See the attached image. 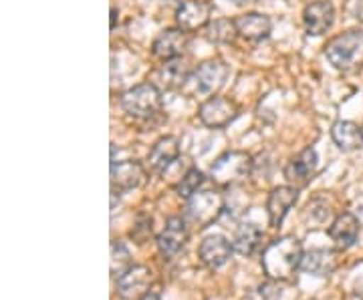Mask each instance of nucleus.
<instances>
[{
  "instance_id": "1",
  "label": "nucleus",
  "mask_w": 363,
  "mask_h": 300,
  "mask_svg": "<svg viewBox=\"0 0 363 300\" xmlns=\"http://www.w3.org/2000/svg\"><path fill=\"white\" fill-rule=\"evenodd\" d=\"M303 254L305 252H303V246L297 238L283 236V238L272 240L271 244L262 250L260 266H262L267 278L277 280V282H286L301 268Z\"/></svg>"
},
{
  "instance_id": "2",
  "label": "nucleus",
  "mask_w": 363,
  "mask_h": 300,
  "mask_svg": "<svg viewBox=\"0 0 363 300\" xmlns=\"http://www.w3.org/2000/svg\"><path fill=\"white\" fill-rule=\"evenodd\" d=\"M325 57L339 71H355L363 67V30H347L329 40Z\"/></svg>"
},
{
  "instance_id": "3",
  "label": "nucleus",
  "mask_w": 363,
  "mask_h": 300,
  "mask_svg": "<svg viewBox=\"0 0 363 300\" xmlns=\"http://www.w3.org/2000/svg\"><path fill=\"white\" fill-rule=\"evenodd\" d=\"M121 107L125 113L135 119L156 117L162 109V91L154 83H142L135 85L121 95Z\"/></svg>"
},
{
  "instance_id": "4",
  "label": "nucleus",
  "mask_w": 363,
  "mask_h": 300,
  "mask_svg": "<svg viewBox=\"0 0 363 300\" xmlns=\"http://www.w3.org/2000/svg\"><path fill=\"white\" fill-rule=\"evenodd\" d=\"M250 171H252V157L245 151H228L212 163L210 178L222 188H233L236 183L245 182Z\"/></svg>"
},
{
  "instance_id": "5",
  "label": "nucleus",
  "mask_w": 363,
  "mask_h": 300,
  "mask_svg": "<svg viewBox=\"0 0 363 300\" xmlns=\"http://www.w3.org/2000/svg\"><path fill=\"white\" fill-rule=\"evenodd\" d=\"M224 208H226V202L220 192L202 190V192H196L194 196L188 197L186 216L198 228H208L210 224H214L220 218Z\"/></svg>"
},
{
  "instance_id": "6",
  "label": "nucleus",
  "mask_w": 363,
  "mask_h": 300,
  "mask_svg": "<svg viewBox=\"0 0 363 300\" xmlns=\"http://www.w3.org/2000/svg\"><path fill=\"white\" fill-rule=\"evenodd\" d=\"M188 224L184 218L180 216H172L166 226H164V230H162V234L156 238V244L157 250H160V254H162V258H166V260H174L178 254L184 252L186 248V244H188Z\"/></svg>"
},
{
  "instance_id": "7",
  "label": "nucleus",
  "mask_w": 363,
  "mask_h": 300,
  "mask_svg": "<svg viewBox=\"0 0 363 300\" xmlns=\"http://www.w3.org/2000/svg\"><path fill=\"white\" fill-rule=\"evenodd\" d=\"M236 115H238V107L234 105V101L226 97H218V95L210 97L198 109V117L210 129H222L230 125Z\"/></svg>"
},
{
  "instance_id": "8",
  "label": "nucleus",
  "mask_w": 363,
  "mask_h": 300,
  "mask_svg": "<svg viewBox=\"0 0 363 300\" xmlns=\"http://www.w3.org/2000/svg\"><path fill=\"white\" fill-rule=\"evenodd\" d=\"M117 294L125 300H140L150 292L152 284V270L142 264H131L123 275L117 276Z\"/></svg>"
},
{
  "instance_id": "9",
  "label": "nucleus",
  "mask_w": 363,
  "mask_h": 300,
  "mask_svg": "<svg viewBox=\"0 0 363 300\" xmlns=\"http://www.w3.org/2000/svg\"><path fill=\"white\" fill-rule=\"evenodd\" d=\"M317 166H319L317 151L313 147H307L298 156L289 159V163L285 166V180L289 182V185L305 188L313 180V175L317 173Z\"/></svg>"
},
{
  "instance_id": "10",
  "label": "nucleus",
  "mask_w": 363,
  "mask_h": 300,
  "mask_svg": "<svg viewBox=\"0 0 363 300\" xmlns=\"http://www.w3.org/2000/svg\"><path fill=\"white\" fill-rule=\"evenodd\" d=\"M333 23H335V8L329 0H315L303 11V25L307 35L311 37H321L329 33Z\"/></svg>"
},
{
  "instance_id": "11",
  "label": "nucleus",
  "mask_w": 363,
  "mask_h": 300,
  "mask_svg": "<svg viewBox=\"0 0 363 300\" xmlns=\"http://www.w3.org/2000/svg\"><path fill=\"white\" fill-rule=\"evenodd\" d=\"M297 200L298 188H295V185H279L272 190L269 194V200H267V214H269L271 228H279L283 224L286 214L297 204Z\"/></svg>"
},
{
  "instance_id": "12",
  "label": "nucleus",
  "mask_w": 363,
  "mask_h": 300,
  "mask_svg": "<svg viewBox=\"0 0 363 300\" xmlns=\"http://www.w3.org/2000/svg\"><path fill=\"white\" fill-rule=\"evenodd\" d=\"M147 173L143 170V166L135 159L128 161H111V188L116 192H128L135 190L145 183Z\"/></svg>"
},
{
  "instance_id": "13",
  "label": "nucleus",
  "mask_w": 363,
  "mask_h": 300,
  "mask_svg": "<svg viewBox=\"0 0 363 300\" xmlns=\"http://www.w3.org/2000/svg\"><path fill=\"white\" fill-rule=\"evenodd\" d=\"M233 252V242H228V240L220 234L206 236V238L202 240V244H200V250H198L200 260H202V264H204L206 268H210V270H218V268H222L226 262L230 260Z\"/></svg>"
},
{
  "instance_id": "14",
  "label": "nucleus",
  "mask_w": 363,
  "mask_h": 300,
  "mask_svg": "<svg viewBox=\"0 0 363 300\" xmlns=\"http://www.w3.org/2000/svg\"><path fill=\"white\" fill-rule=\"evenodd\" d=\"M192 77H194L196 91L202 95H214L224 87L228 79V67L222 61H206L196 69Z\"/></svg>"
},
{
  "instance_id": "15",
  "label": "nucleus",
  "mask_w": 363,
  "mask_h": 300,
  "mask_svg": "<svg viewBox=\"0 0 363 300\" xmlns=\"http://www.w3.org/2000/svg\"><path fill=\"white\" fill-rule=\"evenodd\" d=\"M190 42V37L186 30L182 28H168V30H162L154 39L152 45V52L154 57L162 59V61H172V59H178L184 57V51Z\"/></svg>"
},
{
  "instance_id": "16",
  "label": "nucleus",
  "mask_w": 363,
  "mask_h": 300,
  "mask_svg": "<svg viewBox=\"0 0 363 300\" xmlns=\"http://www.w3.org/2000/svg\"><path fill=\"white\" fill-rule=\"evenodd\" d=\"M176 23L186 33L204 30L210 25V6L202 0H186L176 11Z\"/></svg>"
},
{
  "instance_id": "17",
  "label": "nucleus",
  "mask_w": 363,
  "mask_h": 300,
  "mask_svg": "<svg viewBox=\"0 0 363 300\" xmlns=\"http://www.w3.org/2000/svg\"><path fill=\"white\" fill-rule=\"evenodd\" d=\"M339 266V254L329 248H313L303 254L301 270L313 276H331Z\"/></svg>"
},
{
  "instance_id": "18",
  "label": "nucleus",
  "mask_w": 363,
  "mask_h": 300,
  "mask_svg": "<svg viewBox=\"0 0 363 300\" xmlns=\"http://www.w3.org/2000/svg\"><path fill=\"white\" fill-rule=\"evenodd\" d=\"M329 236L335 242L339 250L351 248L357 242L359 236V220L351 214V212H343L329 226Z\"/></svg>"
},
{
  "instance_id": "19",
  "label": "nucleus",
  "mask_w": 363,
  "mask_h": 300,
  "mask_svg": "<svg viewBox=\"0 0 363 300\" xmlns=\"http://www.w3.org/2000/svg\"><path fill=\"white\" fill-rule=\"evenodd\" d=\"M180 157V142L176 137H162L147 154V166L150 171L162 173L172 161Z\"/></svg>"
},
{
  "instance_id": "20",
  "label": "nucleus",
  "mask_w": 363,
  "mask_h": 300,
  "mask_svg": "<svg viewBox=\"0 0 363 300\" xmlns=\"http://www.w3.org/2000/svg\"><path fill=\"white\" fill-rule=\"evenodd\" d=\"M234 25H236V30H238V37L252 40V42L267 39L271 35V18L264 16V14H242V16L234 18Z\"/></svg>"
},
{
  "instance_id": "21",
  "label": "nucleus",
  "mask_w": 363,
  "mask_h": 300,
  "mask_svg": "<svg viewBox=\"0 0 363 300\" xmlns=\"http://www.w3.org/2000/svg\"><path fill=\"white\" fill-rule=\"evenodd\" d=\"M188 79H190V67H188L184 57L172 59V61H164V65L156 71V81H160L157 85L166 87V89L182 87Z\"/></svg>"
},
{
  "instance_id": "22",
  "label": "nucleus",
  "mask_w": 363,
  "mask_h": 300,
  "mask_svg": "<svg viewBox=\"0 0 363 300\" xmlns=\"http://www.w3.org/2000/svg\"><path fill=\"white\" fill-rule=\"evenodd\" d=\"M331 139L341 151H355L363 144V129L353 121H337L331 127Z\"/></svg>"
},
{
  "instance_id": "23",
  "label": "nucleus",
  "mask_w": 363,
  "mask_h": 300,
  "mask_svg": "<svg viewBox=\"0 0 363 300\" xmlns=\"http://www.w3.org/2000/svg\"><path fill=\"white\" fill-rule=\"evenodd\" d=\"M260 242H262V230H260L257 224L248 222L242 224L236 234H234V250L240 254V256H252L257 250H259Z\"/></svg>"
},
{
  "instance_id": "24",
  "label": "nucleus",
  "mask_w": 363,
  "mask_h": 300,
  "mask_svg": "<svg viewBox=\"0 0 363 300\" xmlns=\"http://www.w3.org/2000/svg\"><path fill=\"white\" fill-rule=\"evenodd\" d=\"M204 37L214 45H230L238 37V30L230 18H216L204 28Z\"/></svg>"
},
{
  "instance_id": "25",
  "label": "nucleus",
  "mask_w": 363,
  "mask_h": 300,
  "mask_svg": "<svg viewBox=\"0 0 363 300\" xmlns=\"http://www.w3.org/2000/svg\"><path fill=\"white\" fill-rule=\"evenodd\" d=\"M331 216H333V209L323 197H313L307 204V208L303 209V220L307 224V228H321L331 220Z\"/></svg>"
},
{
  "instance_id": "26",
  "label": "nucleus",
  "mask_w": 363,
  "mask_h": 300,
  "mask_svg": "<svg viewBox=\"0 0 363 300\" xmlns=\"http://www.w3.org/2000/svg\"><path fill=\"white\" fill-rule=\"evenodd\" d=\"M202 183H204V173L198 170V168H192V170L182 178V182L176 185V192H178L182 197L188 200L190 196H194Z\"/></svg>"
},
{
  "instance_id": "27",
  "label": "nucleus",
  "mask_w": 363,
  "mask_h": 300,
  "mask_svg": "<svg viewBox=\"0 0 363 300\" xmlns=\"http://www.w3.org/2000/svg\"><path fill=\"white\" fill-rule=\"evenodd\" d=\"M130 266V252L123 246V242L116 240V242L111 244V272H113V276L117 278L119 275H123Z\"/></svg>"
},
{
  "instance_id": "28",
  "label": "nucleus",
  "mask_w": 363,
  "mask_h": 300,
  "mask_svg": "<svg viewBox=\"0 0 363 300\" xmlns=\"http://www.w3.org/2000/svg\"><path fill=\"white\" fill-rule=\"evenodd\" d=\"M192 168H194V166H192L186 157H178L176 161H172L168 168L162 171V178H164V182H168L169 185L176 188V185L182 182V178L192 170Z\"/></svg>"
},
{
  "instance_id": "29",
  "label": "nucleus",
  "mask_w": 363,
  "mask_h": 300,
  "mask_svg": "<svg viewBox=\"0 0 363 300\" xmlns=\"http://www.w3.org/2000/svg\"><path fill=\"white\" fill-rule=\"evenodd\" d=\"M245 300H281V288H279V282L277 280H267L259 287L250 288L247 292Z\"/></svg>"
},
{
  "instance_id": "30",
  "label": "nucleus",
  "mask_w": 363,
  "mask_h": 300,
  "mask_svg": "<svg viewBox=\"0 0 363 300\" xmlns=\"http://www.w3.org/2000/svg\"><path fill=\"white\" fill-rule=\"evenodd\" d=\"M154 234V226H152V218L150 216H140L138 222L131 230V238L138 242V244H145Z\"/></svg>"
},
{
  "instance_id": "31",
  "label": "nucleus",
  "mask_w": 363,
  "mask_h": 300,
  "mask_svg": "<svg viewBox=\"0 0 363 300\" xmlns=\"http://www.w3.org/2000/svg\"><path fill=\"white\" fill-rule=\"evenodd\" d=\"M140 300H160V294L154 292V290H150V292H145Z\"/></svg>"
},
{
  "instance_id": "32",
  "label": "nucleus",
  "mask_w": 363,
  "mask_h": 300,
  "mask_svg": "<svg viewBox=\"0 0 363 300\" xmlns=\"http://www.w3.org/2000/svg\"><path fill=\"white\" fill-rule=\"evenodd\" d=\"M257 0H233V4L236 6H250V4H255Z\"/></svg>"
},
{
  "instance_id": "33",
  "label": "nucleus",
  "mask_w": 363,
  "mask_h": 300,
  "mask_svg": "<svg viewBox=\"0 0 363 300\" xmlns=\"http://www.w3.org/2000/svg\"><path fill=\"white\" fill-rule=\"evenodd\" d=\"M116 23H117V11L116 8H111V30L116 28Z\"/></svg>"
},
{
  "instance_id": "34",
  "label": "nucleus",
  "mask_w": 363,
  "mask_h": 300,
  "mask_svg": "<svg viewBox=\"0 0 363 300\" xmlns=\"http://www.w3.org/2000/svg\"><path fill=\"white\" fill-rule=\"evenodd\" d=\"M362 129H363V127H362Z\"/></svg>"
}]
</instances>
